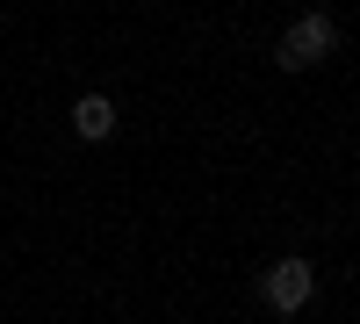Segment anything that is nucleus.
Instances as JSON below:
<instances>
[{
  "mask_svg": "<svg viewBox=\"0 0 360 324\" xmlns=\"http://www.w3.org/2000/svg\"><path fill=\"white\" fill-rule=\"evenodd\" d=\"M332 51H339V22H332V15H295V22L281 29L274 65H281V72H310V65H324Z\"/></svg>",
  "mask_w": 360,
  "mask_h": 324,
  "instance_id": "f257e3e1",
  "label": "nucleus"
},
{
  "mask_svg": "<svg viewBox=\"0 0 360 324\" xmlns=\"http://www.w3.org/2000/svg\"><path fill=\"white\" fill-rule=\"evenodd\" d=\"M310 288H317V274H310V259H274L266 267V281H259V296H266V310H281V317H295L310 303Z\"/></svg>",
  "mask_w": 360,
  "mask_h": 324,
  "instance_id": "f03ea898",
  "label": "nucleus"
},
{
  "mask_svg": "<svg viewBox=\"0 0 360 324\" xmlns=\"http://www.w3.org/2000/svg\"><path fill=\"white\" fill-rule=\"evenodd\" d=\"M72 130H79L86 144H101V137L115 130V101H108V94H79V101H72Z\"/></svg>",
  "mask_w": 360,
  "mask_h": 324,
  "instance_id": "7ed1b4c3",
  "label": "nucleus"
}]
</instances>
